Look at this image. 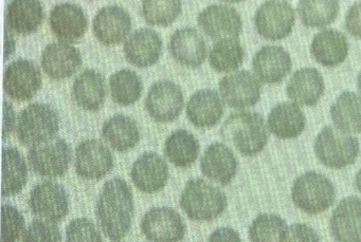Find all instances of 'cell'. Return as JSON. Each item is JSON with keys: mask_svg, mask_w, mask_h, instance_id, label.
<instances>
[{"mask_svg": "<svg viewBox=\"0 0 361 242\" xmlns=\"http://www.w3.org/2000/svg\"><path fill=\"white\" fill-rule=\"evenodd\" d=\"M134 196L123 179L107 181L99 196L96 217L102 233L114 241L123 239L134 218Z\"/></svg>", "mask_w": 361, "mask_h": 242, "instance_id": "1", "label": "cell"}, {"mask_svg": "<svg viewBox=\"0 0 361 242\" xmlns=\"http://www.w3.org/2000/svg\"><path fill=\"white\" fill-rule=\"evenodd\" d=\"M221 136L225 142L246 157L261 153L269 138L265 120L255 113H232L221 126Z\"/></svg>", "mask_w": 361, "mask_h": 242, "instance_id": "2", "label": "cell"}, {"mask_svg": "<svg viewBox=\"0 0 361 242\" xmlns=\"http://www.w3.org/2000/svg\"><path fill=\"white\" fill-rule=\"evenodd\" d=\"M227 196L202 179H191L180 196L181 210L194 221H212L227 208Z\"/></svg>", "mask_w": 361, "mask_h": 242, "instance_id": "3", "label": "cell"}, {"mask_svg": "<svg viewBox=\"0 0 361 242\" xmlns=\"http://www.w3.org/2000/svg\"><path fill=\"white\" fill-rule=\"evenodd\" d=\"M60 132V117L50 105L35 103L18 115L16 136L20 144L37 146L56 139Z\"/></svg>", "mask_w": 361, "mask_h": 242, "instance_id": "4", "label": "cell"}, {"mask_svg": "<svg viewBox=\"0 0 361 242\" xmlns=\"http://www.w3.org/2000/svg\"><path fill=\"white\" fill-rule=\"evenodd\" d=\"M291 199L302 212L308 215L321 214L335 202V187L324 174L306 172L293 182Z\"/></svg>", "mask_w": 361, "mask_h": 242, "instance_id": "5", "label": "cell"}, {"mask_svg": "<svg viewBox=\"0 0 361 242\" xmlns=\"http://www.w3.org/2000/svg\"><path fill=\"white\" fill-rule=\"evenodd\" d=\"M314 153L319 161L331 170L352 165L359 155V142L355 136L326 126L314 141Z\"/></svg>", "mask_w": 361, "mask_h": 242, "instance_id": "6", "label": "cell"}, {"mask_svg": "<svg viewBox=\"0 0 361 242\" xmlns=\"http://www.w3.org/2000/svg\"><path fill=\"white\" fill-rule=\"evenodd\" d=\"M73 151L66 141L54 139L49 142L30 147L28 162L31 170L44 178H59L66 174Z\"/></svg>", "mask_w": 361, "mask_h": 242, "instance_id": "7", "label": "cell"}, {"mask_svg": "<svg viewBox=\"0 0 361 242\" xmlns=\"http://www.w3.org/2000/svg\"><path fill=\"white\" fill-rule=\"evenodd\" d=\"M295 16L293 7L284 0H267L255 13L257 33L268 41H281L290 34Z\"/></svg>", "mask_w": 361, "mask_h": 242, "instance_id": "8", "label": "cell"}, {"mask_svg": "<svg viewBox=\"0 0 361 242\" xmlns=\"http://www.w3.org/2000/svg\"><path fill=\"white\" fill-rule=\"evenodd\" d=\"M29 205L35 216L50 222H61L69 212L68 193L59 183L45 181L35 185L31 191Z\"/></svg>", "mask_w": 361, "mask_h": 242, "instance_id": "9", "label": "cell"}, {"mask_svg": "<svg viewBox=\"0 0 361 242\" xmlns=\"http://www.w3.org/2000/svg\"><path fill=\"white\" fill-rule=\"evenodd\" d=\"M42 73L32 60H14L6 69L4 88L12 100L26 102L32 100L42 87Z\"/></svg>", "mask_w": 361, "mask_h": 242, "instance_id": "10", "label": "cell"}, {"mask_svg": "<svg viewBox=\"0 0 361 242\" xmlns=\"http://www.w3.org/2000/svg\"><path fill=\"white\" fill-rule=\"evenodd\" d=\"M145 108L156 122L170 123L175 121L183 108V94L180 87L170 81L156 82L147 92Z\"/></svg>", "mask_w": 361, "mask_h": 242, "instance_id": "11", "label": "cell"}, {"mask_svg": "<svg viewBox=\"0 0 361 242\" xmlns=\"http://www.w3.org/2000/svg\"><path fill=\"white\" fill-rule=\"evenodd\" d=\"M141 231L151 241H180L185 235V224L174 208H154L143 216Z\"/></svg>", "mask_w": 361, "mask_h": 242, "instance_id": "12", "label": "cell"}, {"mask_svg": "<svg viewBox=\"0 0 361 242\" xmlns=\"http://www.w3.org/2000/svg\"><path fill=\"white\" fill-rule=\"evenodd\" d=\"M75 167L80 178L100 180L113 170V153L101 141H83L75 149Z\"/></svg>", "mask_w": 361, "mask_h": 242, "instance_id": "13", "label": "cell"}, {"mask_svg": "<svg viewBox=\"0 0 361 242\" xmlns=\"http://www.w3.org/2000/svg\"><path fill=\"white\" fill-rule=\"evenodd\" d=\"M198 26L213 41L238 39L243 32V22L234 8L213 5L200 12Z\"/></svg>", "mask_w": 361, "mask_h": 242, "instance_id": "14", "label": "cell"}, {"mask_svg": "<svg viewBox=\"0 0 361 242\" xmlns=\"http://www.w3.org/2000/svg\"><path fill=\"white\" fill-rule=\"evenodd\" d=\"M219 92L224 102L234 109L255 106L261 98V84L249 71L227 75L219 82Z\"/></svg>", "mask_w": 361, "mask_h": 242, "instance_id": "15", "label": "cell"}, {"mask_svg": "<svg viewBox=\"0 0 361 242\" xmlns=\"http://www.w3.org/2000/svg\"><path fill=\"white\" fill-rule=\"evenodd\" d=\"M132 30L130 14L118 6L104 7L92 22V31L99 42L105 46H116L126 41Z\"/></svg>", "mask_w": 361, "mask_h": 242, "instance_id": "16", "label": "cell"}, {"mask_svg": "<svg viewBox=\"0 0 361 242\" xmlns=\"http://www.w3.org/2000/svg\"><path fill=\"white\" fill-rule=\"evenodd\" d=\"M168 164L156 153H145L133 164L130 177L135 186L145 193H155L168 183Z\"/></svg>", "mask_w": 361, "mask_h": 242, "instance_id": "17", "label": "cell"}, {"mask_svg": "<svg viewBox=\"0 0 361 242\" xmlns=\"http://www.w3.org/2000/svg\"><path fill=\"white\" fill-rule=\"evenodd\" d=\"M123 51L130 65L137 68H149L161 58V37L152 29H138L124 44Z\"/></svg>", "mask_w": 361, "mask_h": 242, "instance_id": "18", "label": "cell"}, {"mask_svg": "<svg viewBox=\"0 0 361 242\" xmlns=\"http://www.w3.org/2000/svg\"><path fill=\"white\" fill-rule=\"evenodd\" d=\"M42 68L48 77L62 81L73 77L82 66L79 50L67 43H52L42 53Z\"/></svg>", "mask_w": 361, "mask_h": 242, "instance_id": "19", "label": "cell"}, {"mask_svg": "<svg viewBox=\"0 0 361 242\" xmlns=\"http://www.w3.org/2000/svg\"><path fill=\"white\" fill-rule=\"evenodd\" d=\"M329 229L334 239L341 242H361V199L344 198L333 212Z\"/></svg>", "mask_w": 361, "mask_h": 242, "instance_id": "20", "label": "cell"}, {"mask_svg": "<svg viewBox=\"0 0 361 242\" xmlns=\"http://www.w3.org/2000/svg\"><path fill=\"white\" fill-rule=\"evenodd\" d=\"M49 26L61 41L75 43L85 35L88 20L85 12L75 4H61L52 9Z\"/></svg>", "mask_w": 361, "mask_h": 242, "instance_id": "21", "label": "cell"}, {"mask_svg": "<svg viewBox=\"0 0 361 242\" xmlns=\"http://www.w3.org/2000/svg\"><path fill=\"white\" fill-rule=\"evenodd\" d=\"M238 162L233 151L223 143H213L204 151L200 170L213 182L226 186L235 178Z\"/></svg>", "mask_w": 361, "mask_h": 242, "instance_id": "22", "label": "cell"}, {"mask_svg": "<svg viewBox=\"0 0 361 242\" xmlns=\"http://www.w3.org/2000/svg\"><path fill=\"white\" fill-rule=\"evenodd\" d=\"M253 71L262 83L280 84L290 73L293 63L288 52L280 46H266L252 60Z\"/></svg>", "mask_w": 361, "mask_h": 242, "instance_id": "23", "label": "cell"}, {"mask_svg": "<svg viewBox=\"0 0 361 242\" xmlns=\"http://www.w3.org/2000/svg\"><path fill=\"white\" fill-rule=\"evenodd\" d=\"M171 56L181 66L198 68L207 58V45L204 37L194 28L177 30L169 44Z\"/></svg>", "mask_w": 361, "mask_h": 242, "instance_id": "24", "label": "cell"}, {"mask_svg": "<svg viewBox=\"0 0 361 242\" xmlns=\"http://www.w3.org/2000/svg\"><path fill=\"white\" fill-rule=\"evenodd\" d=\"M223 115V102L214 90L195 92L187 104L188 119L195 127L202 129L216 126Z\"/></svg>", "mask_w": 361, "mask_h": 242, "instance_id": "25", "label": "cell"}, {"mask_svg": "<svg viewBox=\"0 0 361 242\" xmlns=\"http://www.w3.org/2000/svg\"><path fill=\"white\" fill-rule=\"evenodd\" d=\"M73 98L80 108L99 111L106 98L104 77L98 71L87 69L78 75L73 82Z\"/></svg>", "mask_w": 361, "mask_h": 242, "instance_id": "26", "label": "cell"}, {"mask_svg": "<svg viewBox=\"0 0 361 242\" xmlns=\"http://www.w3.org/2000/svg\"><path fill=\"white\" fill-rule=\"evenodd\" d=\"M44 18V7L39 0H12L8 6V26L16 34L25 37L37 32Z\"/></svg>", "mask_w": 361, "mask_h": 242, "instance_id": "27", "label": "cell"}, {"mask_svg": "<svg viewBox=\"0 0 361 242\" xmlns=\"http://www.w3.org/2000/svg\"><path fill=\"white\" fill-rule=\"evenodd\" d=\"M286 91L295 104L314 106L324 92V81L317 69H300L291 77Z\"/></svg>", "mask_w": 361, "mask_h": 242, "instance_id": "28", "label": "cell"}, {"mask_svg": "<svg viewBox=\"0 0 361 242\" xmlns=\"http://www.w3.org/2000/svg\"><path fill=\"white\" fill-rule=\"evenodd\" d=\"M310 52L314 60L322 66L329 68L339 66L348 56V39L341 32L333 29L321 31L314 37Z\"/></svg>", "mask_w": 361, "mask_h": 242, "instance_id": "29", "label": "cell"}, {"mask_svg": "<svg viewBox=\"0 0 361 242\" xmlns=\"http://www.w3.org/2000/svg\"><path fill=\"white\" fill-rule=\"evenodd\" d=\"M306 117L299 106L293 103L276 105L268 117V127L276 138L290 140L303 132Z\"/></svg>", "mask_w": 361, "mask_h": 242, "instance_id": "30", "label": "cell"}, {"mask_svg": "<svg viewBox=\"0 0 361 242\" xmlns=\"http://www.w3.org/2000/svg\"><path fill=\"white\" fill-rule=\"evenodd\" d=\"M102 136L111 148L119 153H126L138 144L140 130L134 119L128 115H117L105 122Z\"/></svg>", "mask_w": 361, "mask_h": 242, "instance_id": "31", "label": "cell"}, {"mask_svg": "<svg viewBox=\"0 0 361 242\" xmlns=\"http://www.w3.org/2000/svg\"><path fill=\"white\" fill-rule=\"evenodd\" d=\"M28 180L26 160L18 149L5 147L3 151V197L18 195Z\"/></svg>", "mask_w": 361, "mask_h": 242, "instance_id": "32", "label": "cell"}, {"mask_svg": "<svg viewBox=\"0 0 361 242\" xmlns=\"http://www.w3.org/2000/svg\"><path fill=\"white\" fill-rule=\"evenodd\" d=\"M336 128L346 134H361V96L354 92L340 94L331 108Z\"/></svg>", "mask_w": 361, "mask_h": 242, "instance_id": "33", "label": "cell"}, {"mask_svg": "<svg viewBox=\"0 0 361 242\" xmlns=\"http://www.w3.org/2000/svg\"><path fill=\"white\" fill-rule=\"evenodd\" d=\"M200 145L197 139L185 129L172 132L166 139L164 153L176 167H190L200 155Z\"/></svg>", "mask_w": 361, "mask_h": 242, "instance_id": "34", "label": "cell"}, {"mask_svg": "<svg viewBox=\"0 0 361 242\" xmlns=\"http://www.w3.org/2000/svg\"><path fill=\"white\" fill-rule=\"evenodd\" d=\"M298 14L308 28H324L335 22L339 14L338 0H300Z\"/></svg>", "mask_w": 361, "mask_h": 242, "instance_id": "35", "label": "cell"}, {"mask_svg": "<svg viewBox=\"0 0 361 242\" xmlns=\"http://www.w3.org/2000/svg\"><path fill=\"white\" fill-rule=\"evenodd\" d=\"M109 89L114 102L120 106L134 105L142 94L143 85L140 77L130 69H122L111 75Z\"/></svg>", "mask_w": 361, "mask_h": 242, "instance_id": "36", "label": "cell"}, {"mask_svg": "<svg viewBox=\"0 0 361 242\" xmlns=\"http://www.w3.org/2000/svg\"><path fill=\"white\" fill-rule=\"evenodd\" d=\"M245 52L238 39H225L214 44L210 54V66L219 73L238 70L244 62Z\"/></svg>", "mask_w": 361, "mask_h": 242, "instance_id": "37", "label": "cell"}, {"mask_svg": "<svg viewBox=\"0 0 361 242\" xmlns=\"http://www.w3.org/2000/svg\"><path fill=\"white\" fill-rule=\"evenodd\" d=\"M287 231L288 227L280 216L262 214L250 225L249 238L253 242H284Z\"/></svg>", "mask_w": 361, "mask_h": 242, "instance_id": "38", "label": "cell"}, {"mask_svg": "<svg viewBox=\"0 0 361 242\" xmlns=\"http://www.w3.org/2000/svg\"><path fill=\"white\" fill-rule=\"evenodd\" d=\"M181 11V0H142V16L151 26H170L179 18Z\"/></svg>", "mask_w": 361, "mask_h": 242, "instance_id": "39", "label": "cell"}, {"mask_svg": "<svg viewBox=\"0 0 361 242\" xmlns=\"http://www.w3.org/2000/svg\"><path fill=\"white\" fill-rule=\"evenodd\" d=\"M26 223L22 212L9 204L1 208V242H16L23 237Z\"/></svg>", "mask_w": 361, "mask_h": 242, "instance_id": "40", "label": "cell"}, {"mask_svg": "<svg viewBox=\"0 0 361 242\" xmlns=\"http://www.w3.org/2000/svg\"><path fill=\"white\" fill-rule=\"evenodd\" d=\"M62 240V235L54 222L48 220H35L29 225L23 236V241H54Z\"/></svg>", "mask_w": 361, "mask_h": 242, "instance_id": "41", "label": "cell"}, {"mask_svg": "<svg viewBox=\"0 0 361 242\" xmlns=\"http://www.w3.org/2000/svg\"><path fill=\"white\" fill-rule=\"evenodd\" d=\"M67 241H102V236L94 222L87 218H77L66 229Z\"/></svg>", "mask_w": 361, "mask_h": 242, "instance_id": "42", "label": "cell"}, {"mask_svg": "<svg viewBox=\"0 0 361 242\" xmlns=\"http://www.w3.org/2000/svg\"><path fill=\"white\" fill-rule=\"evenodd\" d=\"M287 241H319L318 235L314 229L305 224H293L287 231Z\"/></svg>", "mask_w": 361, "mask_h": 242, "instance_id": "43", "label": "cell"}, {"mask_svg": "<svg viewBox=\"0 0 361 242\" xmlns=\"http://www.w3.org/2000/svg\"><path fill=\"white\" fill-rule=\"evenodd\" d=\"M346 31L352 37L361 39V1L353 5L345 18Z\"/></svg>", "mask_w": 361, "mask_h": 242, "instance_id": "44", "label": "cell"}, {"mask_svg": "<svg viewBox=\"0 0 361 242\" xmlns=\"http://www.w3.org/2000/svg\"><path fill=\"white\" fill-rule=\"evenodd\" d=\"M16 126V115L13 106L9 102L5 101L4 103V128L3 139L4 141L10 136Z\"/></svg>", "mask_w": 361, "mask_h": 242, "instance_id": "45", "label": "cell"}, {"mask_svg": "<svg viewBox=\"0 0 361 242\" xmlns=\"http://www.w3.org/2000/svg\"><path fill=\"white\" fill-rule=\"evenodd\" d=\"M210 241H240V236L230 227H221L211 234Z\"/></svg>", "mask_w": 361, "mask_h": 242, "instance_id": "46", "label": "cell"}, {"mask_svg": "<svg viewBox=\"0 0 361 242\" xmlns=\"http://www.w3.org/2000/svg\"><path fill=\"white\" fill-rule=\"evenodd\" d=\"M355 185H356V189H358V191L361 193V170L357 172L356 179H355Z\"/></svg>", "mask_w": 361, "mask_h": 242, "instance_id": "47", "label": "cell"}, {"mask_svg": "<svg viewBox=\"0 0 361 242\" xmlns=\"http://www.w3.org/2000/svg\"><path fill=\"white\" fill-rule=\"evenodd\" d=\"M221 1H224V3L228 4H238L240 3V1H244V0H221Z\"/></svg>", "mask_w": 361, "mask_h": 242, "instance_id": "48", "label": "cell"}, {"mask_svg": "<svg viewBox=\"0 0 361 242\" xmlns=\"http://www.w3.org/2000/svg\"><path fill=\"white\" fill-rule=\"evenodd\" d=\"M357 86H358L359 91L361 94V72L359 73L358 79H357Z\"/></svg>", "mask_w": 361, "mask_h": 242, "instance_id": "49", "label": "cell"}]
</instances>
